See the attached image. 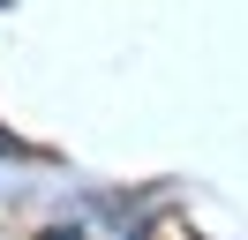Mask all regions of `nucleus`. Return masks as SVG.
Listing matches in <instances>:
<instances>
[{
    "instance_id": "f257e3e1",
    "label": "nucleus",
    "mask_w": 248,
    "mask_h": 240,
    "mask_svg": "<svg viewBox=\"0 0 248 240\" xmlns=\"http://www.w3.org/2000/svg\"><path fill=\"white\" fill-rule=\"evenodd\" d=\"M46 240H83V233H46Z\"/></svg>"
}]
</instances>
